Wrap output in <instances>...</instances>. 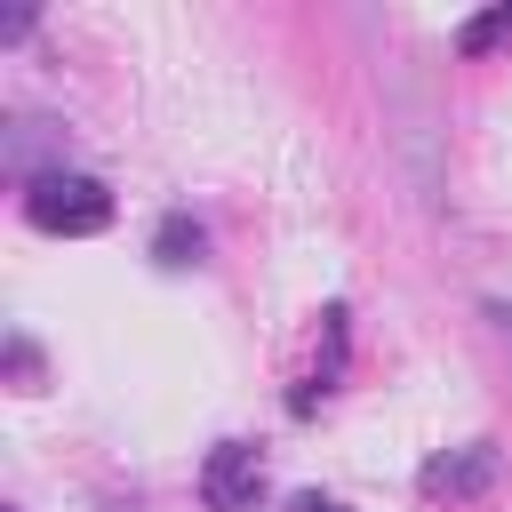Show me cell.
I'll return each instance as SVG.
<instances>
[{
    "instance_id": "6da1fadb",
    "label": "cell",
    "mask_w": 512,
    "mask_h": 512,
    "mask_svg": "<svg viewBox=\"0 0 512 512\" xmlns=\"http://www.w3.org/2000/svg\"><path fill=\"white\" fill-rule=\"evenodd\" d=\"M24 216L40 224V232H104L112 224V192L96 184V176H80V168H40L32 176V192H24Z\"/></svg>"
},
{
    "instance_id": "7a4b0ae2",
    "label": "cell",
    "mask_w": 512,
    "mask_h": 512,
    "mask_svg": "<svg viewBox=\"0 0 512 512\" xmlns=\"http://www.w3.org/2000/svg\"><path fill=\"white\" fill-rule=\"evenodd\" d=\"M200 496H208L216 512H248V504L264 496V464H256V448L224 440V448L208 456V472H200Z\"/></svg>"
},
{
    "instance_id": "3957f363",
    "label": "cell",
    "mask_w": 512,
    "mask_h": 512,
    "mask_svg": "<svg viewBox=\"0 0 512 512\" xmlns=\"http://www.w3.org/2000/svg\"><path fill=\"white\" fill-rule=\"evenodd\" d=\"M488 480V448H472L464 464H432L424 472V488H448V496H464V488H480Z\"/></svg>"
},
{
    "instance_id": "277c9868",
    "label": "cell",
    "mask_w": 512,
    "mask_h": 512,
    "mask_svg": "<svg viewBox=\"0 0 512 512\" xmlns=\"http://www.w3.org/2000/svg\"><path fill=\"white\" fill-rule=\"evenodd\" d=\"M160 264H200V224L168 216V224H160Z\"/></svg>"
},
{
    "instance_id": "5b68a950",
    "label": "cell",
    "mask_w": 512,
    "mask_h": 512,
    "mask_svg": "<svg viewBox=\"0 0 512 512\" xmlns=\"http://www.w3.org/2000/svg\"><path fill=\"white\" fill-rule=\"evenodd\" d=\"M496 32H512V8H496V16H480V24H464V48H488Z\"/></svg>"
},
{
    "instance_id": "8992f818",
    "label": "cell",
    "mask_w": 512,
    "mask_h": 512,
    "mask_svg": "<svg viewBox=\"0 0 512 512\" xmlns=\"http://www.w3.org/2000/svg\"><path fill=\"white\" fill-rule=\"evenodd\" d=\"M296 512H344V504H320V496H304V504H296Z\"/></svg>"
}]
</instances>
